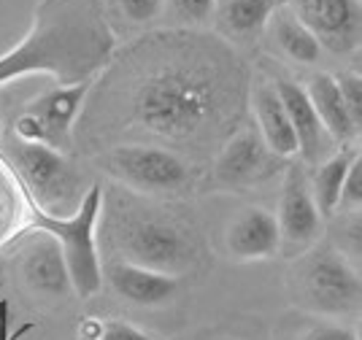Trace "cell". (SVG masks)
<instances>
[{"instance_id":"ba28073f","label":"cell","mask_w":362,"mask_h":340,"mask_svg":"<svg viewBox=\"0 0 362 340\" xmlns=\"http://www.w3.org/2000/svg\"><path fill=\"white\" fill-rule=\"evenodd\" d=\"M295 19L319 41L322 52L349 54L362 38L360 0H281Z\"/></svg>"},{"instance_id":"484cf974","label":"cell","mask_w":362,"mask_h":340,"mask_svg":"<svg viewBox=\"0 0 362 340\" xmlns=\"http://www.w3.org/2000/svg\"><path fill=\"white\" fill-rule=\"evenodd\" d=\"M98 340H157V338H151V335L141 332L136 327L124 324V322H103Z\"/></svg>"},{"instance_id":"30bf717a","label":"cell","mask_w":362,"mask_h":340,"mask_svg":"<svg viewBox=\"0 0 362 340\" xmlns=\"http://www.w3.org/2000/svg\"><path fill=\"white\" fill-rule=\"evenodd\" d=\"M276 160L279 157H273L268 151L257 130H243L222 146L216 165H214V178L219 187H227V189L249 187V184H257L259 178L271 176L276 170Z\"/></svg>"},{"instance_id":"7a4b0ae2","label":"cell","mask_w":362,"mask_h":340,"mask_svg":"<svg viewBox=\"0 0 362 340\" xmlns=\"http://www.w3.org/2000/svg\"><path fill=\"white\" fill-rule=\"evenodd\" d=\"M114 46L103 0H41L28 35L0 57V87L28 74H49L60 87L95 81Z\"/></svg>"},{"instance_id":"3957f363","label":"cell","mask_w":362,"mask_h":340,"mask_svg":"<svg viewBox=\"0 0 362 340\" xmlns=\"http://www.w3.org/2000/svg\"><path fill=\"white\" fill-rule=\"evenodd\" d=\"M103 192L90 187L71 216H49L38 208H30L33 230H41L57 240L71 276L74 295L95 297L103 289V265L98 257V219H100Z\"/></svg>"},{"instance_id":"6da1fadb","label":"cell","mask_w":362,"mask_h":340,"mask_svg":"<svg viewBox=\"0 0 362 340\" xmlns=\"http://www.w3.org/2000/svg\"><path fill=\"white\" fill-rule=\"evenodd\" d=\"M146 65L130 87V124L173 143L200 141L233 122L243 98L241 57L209 35L144 38Z\"/></svg>"},{"instance_id":"9a60e30c","label":"cell","mask_w":362,"mask_h":340,"mask_svg":"<svg viewBox=\"0 0 362 340\" xmlns=\"http://www.w3.org/2000/svg\"><path fill=\"white\" fill-rule=\"evenodd\" d=\"M106 279L122 300L141 305V308H163L179 292V279L176 276L157 273V270L141 265H130V262H122V259L108 262Z\"/></svg>"},{"instance_id":"d6986e66","label":"cell","mask_w":362,"mask_h":340,"mask_svg":"<svg viewBox=\"0 0 362 340\" xmlns=\"http://www.w3.org/2000/svg\"><path fill=\"white\" fill-rule=\"evenodd\" d=\"M360 157V148L357 146H344L338 151H332L325 163L317 165V173L308 181L311 194H314V203H317L322 219L332 216L338 211V197H341V187L346 181V173L351 163Z\"/></svg>"},{"instance_id":"7402d4cb","label":"cell","mask_w":362,"mask_h":340,"mask_svg":"<svg viewBox=\"0 0 362 340\" xmlns=\"http://www.w3.org/2000/svg\"><path fill=\"white\" fill-rule=\"evenodd\" d=\"M335 78V87L341 92V100L346 105V111L351 114L357 130H362V78L360 74H351V71H344V74L332 76Z\"/></svg>"},{"instance_id":"8992f818","label":"cell","mask_w":362,"mask_h":340,"mask_svg":"<svg viewBox=\"0 0 362 340\" xmlns=\"http://www.w3.org/2000/svg\"><path fill=\"white\" fill-rule=\"evenodd\" d=\"M11 163L30 192L38 211L49 216H71L87 189H81V176L65 154L44 143H16L11 146Z\"/></svg>"},{"instance_id":"5b68a950","label":"cell","mask_w":362,"mask_h":340,"mask_svg":"<svg viewBox=\"0 0 362 340\" xmlns=\"http://www.w3.org/2000/svg\"><path fill=\"white\" fill-rule=\"evenodd\" d=\"M117 249L122 262L176 276L195 262V243L181 224L165 216H122L117 224Z\"/></svg>"},{"instance_id":"5bb4252c","label":"cell","mask_w":362,"mask_h":340,"mask_svg":"<svg viewBox=\"0 0 362 340\" xmlns=\"http://www.w3.org/2000/svg\"><path fill=\"white\" fill-rule=\"evenodd\" d=\"M92 81H78L71 87H54L49 89L44 98L33 100L28 114L38 119V124L44 127L46 146L65 151L71 146V130L74 122L84 105V98L90 95Z\"/></svg>"},{"instance_id":"8fae6325","label":"cell","mask_w":362,"mask_h":340,"mask_svg":"<svg viewBox=\"0 0 362 340\" xmlns=\"http://www.w3.org/2000/svg\"><path fill=\"white\" fill-rule=\"evenodd\" d=\"M22 279L33 292L44 297H68L74 292L71 276L62 259L57 240L41 230H33V238L22 249Z\"/></svg>"},{"instance_id":"277c9868","label":"cell","mask_w":362,"mask_h":340,"mask_svg":"<svg viewBox=\"0 0 362 340\" xmlns=\"http://www.w3.org/2000/svg\"><path fill=\"white\" fill-rule=\"evenodd\" d=\"M362 297L360 273L346 254L332 243H319L305 252L295 270V300L319 316H346L357 311Z\"/></svg>"},{"instance_id":"f1b7e54d","label":"cell","mask_w":362,"mask_h":340,"mask_svg":"<svg viewBox=\"0 0 362 340\" xmlns=\"http://www.w3.org/2000/svg\"><path fill=\"white\" fill-rule=\"evenodd\" d=\"M225 340H227V338H225Z\"/></svg>"},{"instance_id":"4316f807","label":"cell","mask_w":362,"mask_h":340,"mask_svg":"<svg viewBox=\"0 0 362 340\" xmlns=\"http://www.w3.org/2000/svg\"><path fill=\"white\" fill-rule=\"evenodd\" d=\"M303 340H357V335L344 324H319L311 332H305Z\"/></svg>"},{"instance_id":"e0dca14e","label":"cell","mask_w":362,"mask_h":340,"mask_svg":"<svg viewBox=\"0 0 362 340\" xmlns=\"http://www.w3.org/2000/svg\"><path fill=\"white\" fill-rule=\"evenodd\" d=\"M303 89H305V95H308V100L314 105V111H317L319 122L327 130V135H330L332 141L349 146L351 138L360 135V130H357L354 119H351V114H349L344 100H341L335 78L330 74H314Z\"/></svg>"},{"instance_id":"ffe728a7","label":"cell","mask_w":362,"mask_h":340,"mask_svg":"<svg viewBox=\"0 0 362 340\" xmlns=\"http://www.w3.org/2000/svg\"><path fill=\"white\" fill-rule=\"evenodd\" d=\"M281 6V0H219V19L233 35H257L268 28L271 14Z\"/></svg>"},{"instance_id":"7c38bea8","label":"cell","mask_w":362,"mask_h":340,"mask_svg":"<svg viewBox=\"0 0 362 340\" xmlns=\"http://www.w3.org/2000/svg\"><path fill=\"white\" fill-rule=\"evenodd\" d=\"M227 252L241 262L271 259L281 252V230L276 213L262 206L241 211L227 227Z\"/></svg>"},{"instance_id":"ac0fdd59","label":"cell","mask_w":362,"mask_h":340,"mask_svg":"<svg viewBox=\"0 0 362 340\" xmlns=\"http://www.w3.org/2000/svg\"><path fill=\"white\" fill-rule=\"evenodd\" d=\"M268 30H271V38L273 44L279 46V52L287 54L292 62L317 65L319 59H322V46H319V41L295 19V14L289 11L287 6H279L273 11L271 19H268Z\"/></svg>"},{"instance_id":"2e32d148","label":"cell","mask_w":362,"mask_h":340,"mask_svg":"<svg viewBox=\"0 0 362 340\" xmlns=\"http://www.w3.org/2000/svg\"><path fill=\"white\" fill-rule=\"evenodd\" d=\"M252 111H255L259 138L268 146L273 157L289 160L298 154V138L292 133V124L284 111V105L279 100V92L268 81H259L252 89Z\"/></svg>"},{"instance_id":"9c48e42d","label":"cell","mask_w":362,"mask_h":340,"mask_svg":"<svg viewBox=\"0 0 362 340\" xmlns=\"http://www.w3.org/2000/svg\"><path fill=\"white\" fill-rule=\"evenodd\" d=\"M279 230H281V249H308L322 235V213H319L308 178L303 176L300 165H292L284 176V192L279 203Z\"/></svg>"},{"instance_id":"603a6c76","label":"cell","mask_w":362,"mask_h":340,"mask_svg":"<svg viewBox=\"0 0 362 340\" xmlns=\"http://www.w3.org/2000/svg\"><path fill=\"white\" fill-rule=\"evenodd\" d=\"M362 208V157H357L346 173V181L341 187L338 197V211L341 213H360ZM335 211V213H338Z\"/></svg>"},{"instance_id":"d4e9b609","label":"cell","mask_w":362,"mask_h":340,"mask_svg":"<svg viewBox=\"0 0 362 340\" xmlns=\"http://www.w3.org/2000/svg\"><path fill=\"white\" fill-rule=\"evenodd\" d=\"M176 14L187 22H206L216 11V0H170Z\"/></svg>"},{"instance_id":"4fadbf2b","label":"cell","mask_w":362,"mask_h":340,"mask_svg":"<svg viewBox=\"0 0 362 340\" xmlns=\"http://www.w3.org/2000/svg\"><path fill=\"white\" fill-rule=\"evenodd\" d=\"M273 87L279 92V100L287 111L292 133L298 138V154H303L305 163H319L322 157L327 160L335 141L322 127V122H319L305 89L300 84H295V81H289V78H279Z\"/></svg>"},{"instance_id":"83f0119b","label":"cell","mask_w":362,"mask_h":340,"mask_svg":"<svg viewBox=\"0 0 362 340\" xmlns=\"http://www.w3.org/2000/svg\"><path fill=\"white\" fill-rule=\"evenodd\" d=\"M6 332H8V319H6V305H0V340H16L19 338V335L8 338Z\"/></svg>"},{"instance_id":"44dd1931","label":"cell","mask_w":362,"mask_h":340,"mask_svg":"<svg viewBox=\"0 0 362 340\" xmlns=\"http://www.w3.org/2000/svg\"><path fill=\"white\" fill-rule=\"evenodd\" d=\"M19 211L25 213V197L19 200V187L14 184L11 173L0 165V243L14 233Z\"/></svg>"},{"instance_id":"cb8c5ba5","label":"cell","mask_w":362,"mask_h":340,"mask_svg":"<svg viewBox=\"0 0 362 340\" xmlns=\"http://www.w3.org/2000/svg\"><path fill=\"white\" fill-rule=\"evenodd\" d=\"M163 3L165 0H119L122 14L127 16L130 22H136V25H146L151 19H157Z\"/></svg>"},{"instance_id":"52a82bcc","label":"cell","mask_w":362,"mask_h":340,"mask_svg":"<svg viewBox=\"0 0 362 340\" xmlns=\"http://www.w3.org/2000/svg\"><path fill=\"white\" fill-rule=\"evenodd\" d=\"M106 168L124 187L149 194L176 192L189 178V168L179 154L146 143L114 146L106 154Z\"/></svg>"}]
</instances>
